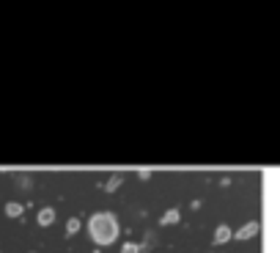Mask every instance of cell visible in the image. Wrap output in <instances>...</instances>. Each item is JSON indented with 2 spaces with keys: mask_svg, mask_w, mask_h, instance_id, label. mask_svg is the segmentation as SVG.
Here are the masks:
<instances>
[{
  "mask_svg": "<svg viewBox=\"0 0 280 253\" xmlns=\"http://www.w3.org/2000/svg\"><path fill=\"white\" fill-rule=\"evenodd\" d=\"M121 253H143V245H135V242H126V245H121Z\"/></svg>",
  "mask_w": 280,
  "mask_h": 253,
  "instance_id": "9",
  "label": "cell"
},
{
  "mask_svg": "<svg viewBox=\"0 0 280 253\" xmlns=\"http://www.w3.org/2000/svg\"><path fill=\"white\" fill-rule=\"evenodd\" d=\"M138 176H140V179H148V176H151V171H148V168H140Z\"/></svg>",
  "mask_w": 280,
  "mask_h": 253,
  "instance_id": "10",
  "label": "cell"
},
{
  "mask_svg": "<svg viewBox=\"0 0 280 253\" xmlns=\"http://www.w3.org/2000/svg\"><path fill=\"white\" fill-rule=\"evenodd\" d=\"M160 223H162V226H176V223H179V209H168V212L160 218Z\"/></svg>",
  "mask_w": 280,
  "mask_h": 253,
  "instance_id": "5",
  "label": "cell"
},
{
  "mask_svg": "<svg viewBox=\"0 0 280 253\" xmlns=\"http://www.w3.org/2000/svg\"><path fill=\"white\" fill-rule=\"evenodd\" d=\"M22 212H25V209H22V204H17V201H8V204H6V215H8V218H20Z\"/></svg>",
  "mask_w": 280,
  "mask_h": 253,
  "instance_id": "7",
  "label": "cell"
},
{
  "mask_svg": "<svg viewBox=\"0 0 280 253\" xmlns=\"http://www.w3.org/2000/svg\"><path fill=\"white\" fill-rule=\"evenodd\" d=\"M258 231H261V226L256 223V220H250V223H245V226H242V228H239V231L233 234L231 239H239V242H245V239H253Z\"/></svg>",
  "mask_w": 280,
  "mask_h": 253,
  "instance_id": "2",
  "label": "cell"
},
{
  "mask_svg": "<svg viewBox=\"0 0 280 253\" xmlns=\"http://www.w3.org/2000/svg\"><path fill=\"white\" fill-rule=\"evenodd\" d=\"M233 237V231L228 228V226H217V231H214V242L217 245H223V242H228V239Z\"/></svg>",
  "mask_w": 280,
  "mask_h": 253,
  "instance_id": "4",
  "label": "cell"
},
{
  "mask_svg": "<svg viewBox=\"0 0 280 253\" xmlns=\"http://www.w3.org/2000/svg\"><path fill=\"white\" fill-rule=\"evenodd\" d=\"M88 231H91L93 242H96L99 248L113 245V242L118 239V220H116L113 212H96L91 218V223H88Z\"/></svg>",
  "mask_w": 280,
  "mask_h": 253,
  "instance_id": "1",
  "label": "cell"
},
{
  "mask_svg": "<svg viewBox=\"0 0 280 253\" xmlns=\"http://www.w3.org/2000/svg\"><path fill=\"white\" fill-rule=\"evenodd\" d=\"M121 182H124V174H113L110 179H107V184H105V193H113Z\"/></svg>",
  "mask_w": 280,
  "mask_h": 253,
  "instance_id": "6",
  "label": "cell"
},
{
  "mask_svg": "<svg viewBox=\"0 0 280 253\" xmlns=\"http://www.w3.org/2000/svg\"><path fill=\"white\" fill-rule=\"evenodd\" d=\"M80 231V218H69L66 223V234H77Z\"/></svg>",
  "mask_w": 280,
  "mask_h": 253,
  "instance_id": "8",
  "label": "cell"
},
{
  "mask_svg": "<svg viewBox=\"0 0 280 253\" xmlns=\"http://www.w3.org/2000/svg\"><path fill=\"white\" fill-rule=\"evenodd\" d=\"M36 220H39V226H52V220H55V209H52V206H44Z\"/></svg>",
  "mask_w": 280,
  "mask_h": 253,
  "instance_id": "3",
  "label": "cell"
}]
</instances>
